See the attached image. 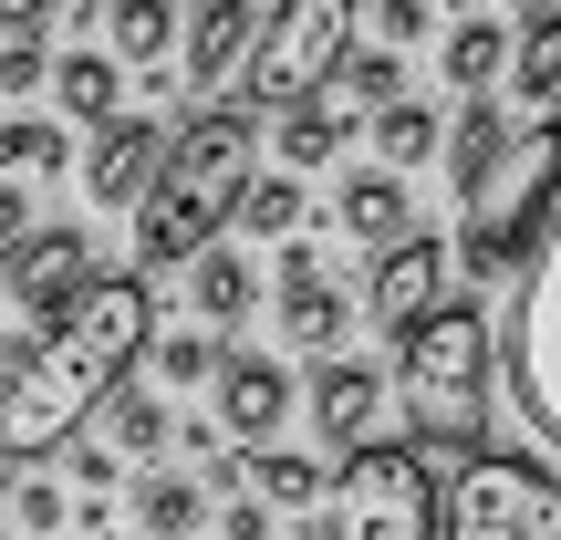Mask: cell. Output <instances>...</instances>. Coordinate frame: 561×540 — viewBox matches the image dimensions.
<instances>
[{
    "label": "cell",
    "instance_id": "74e56055",
    "mask_svg": "<svg viewBox=\"0 0 561 540\" xmlns=\"http://www.w3.org/2000/svg\"><path fill=\"white\" fill-rule=\"evenodd\" d=\"M219 540H271V509L261 499H219Z\"/></svg>",
    "mask_w": 561,
    "mask_h": 540
},
{
    "label": "cell",
    "instance_id": "7c38bea8",
    "mask_svg": "<svg viewBox=\"0 0 561 540\" xmlns=\"http://www.w3.org/2000/svg\"><path fill=\"white\" fill-rule=\"evenodd\" d=\"M385 426H396V384H385L375 364H322V375H312V437L333 447V458L396 447Z\"/></svg>",
    "mask_w": 561,
    "mask_h": 540
},
{
    "label": "cell",
    "instance_id": "d6986e66",
    "mask_svg": "<svg viewBox=\"0 0 561 540\" xmlns=\"http://www.w3.org/2000/svg\"><path fill=\"white\" fill-rule=\"evenodd\" d=\"M53 104H62V115H83V125H115L125 115V62L115 53H62L53 62Z\"/></svg>",
    "mask_w": 561,
    "mask_h": 540
},
{
    "label": "cell",
    "instance_id": "f1b7e54d",
    "mask_svg": "<svg viewBox=\"0 0 561 540\" xmlns=\"http://www.w3.org/2000/svg\"><path fill=\"white\" fill-rule=\"evenodd\" d=\"M500 136H510V125L489 115V94H468V115H458V125H447V136H437V146H447V177L468 187V177H479V166H489V146H500Z\"/></svg>",
    "mask_w": 561,
    "mask_h": 540
},
{
    "label": "cell",
    "instance_id": "2e32d148",
    "mask_svg": "<svg viewBox=\"0 0 561 540\" xmlns=\"http://www.w3.org/2000/svg\"><path fill=\"white\" fill-rule=\"evenodd\" d=\"M250 32H261V11H250V0H198V11L178 21L187 83H198V94H219V83H229V73L250 62Z\"/></svg>",
    "mask_w": 561,
    "mask_h": 540
},
{
    "label": "cell",
    "instance_id": "60d3db41",
    "mask_svg": "<svg viewBox=\"0 0 561 540\" xmlns=\"http://www.w3.org/2000/svg\"><path fill=\"white\" fill-rule=\"evenodd\" d=\"M271 540H322V530H271Z\"/></svg>",
    "mask_w": 561,
    "mask_h": 540
},
{
    "label": "cell",
    "instance_id": "f35d334b",
    "mask_svg": "<svg viewBox=\"0 0 561 540\" xmlns=\"http://www.w3.org/2000/svg\"><path fill=\"white\" fill-rule=\"evenodd\" d=\"M73 479H83V499H94V489H115V458H104V447H73Z\"/></svg>",
    "mask_w": 561,
    "mask_h": 540
},
{
    "label": "cell",
    "instance_id": "7a4b0ae2",
    "mask_svg": "<svg viewBox=\"0 0 561 540\" xmlns=\"http://www.w3.org/2000/svg\"><path fill=\"white\" fill-rule=\"evenodd\" d=\"M489 375H500V322L479 301H437L396 354V416L416 426V447L479 458L489 437Z\"/></svg>",
    "mask_w": 561,
    "mask_h": 540
},
{
    "label": "cell",
    "instance_id": "3957f363",
    "mask_svg": "<svg viewBox=\"0 0 561 540\" xmlns=\"http://www.w3.org/2000/svg\"><path fill=\"white\" fill-rule=\"evenodd\" d=\"M458 198H468V229H458L468 280H520V261L541 250V229L561 208V104L530 115V125H510Z\"/></svg>",
    "mask_w": 561,
    "mask_h": 540
},
{
    "label": "cell",
    "instance_id": "6da1fadb",
    "mask_svg": "<svg viewBox=\"0 0 561 540\" xmlns=\"http://www.w3.org/2000/svg\"><path fill=\"white\" fill-rule=\"evenodd\" d=\"M146 343H157L146 271H94L73 312H53L0 364V468H32L53 447H73L83 416H104V395L146 364Z\"/></svg>",
    "mask_w": 561,
    "mask_h": 540
},
{
    "label": "cell",
    "instance_id": "d6a6232c",
    "mask_svg": "<svg viewBox=\"0 0 561 540\" xmlns=\"http://www.w3.org/2000/svg\"><path fill=\"white\" fill-rule=\"evenodd\" d=\"M62 520H73V499H62L53 479H42V489H11V540H42V530H62Z\"/></svg>",
    "mask_w": 561,
    "mask_h": 540
},
{
    "label": "cell",
    "instance_id": "ac0fdd59",
    "mask_svg": "<svg viewBox=\"0 0 561 540\" xmlns=\"http://www.w3.org/2000/svg\"><path fill=\"white\" fill-rule=\"evenodd\" d=\"M187 301H198V322H208V333H229V322H250V301H261V271H250L240 250H219V240H208L198 261H187Z\"/></svg>",
    "mask_w": 561,
    "mask_h": 540
},
{
    "label": "cell",
    "instance_id": "8992f818",
    "mask_svg": "<svg viewBox=\"0 0 561 540\" xmlns=\"http://www.w3.org/2000/svg\"><path fill=\"white\" fill-rule=\"evenodd\" d=\"M437 540H561V468L551 458H458L437 489Z\"/></svg>",
    "mask_w": 561,
    "mask_h": 540
},
{
    "label": "cell",
    "instance_id": "4dcf8cb0",
    "mask_svg": "<svg viewBox=\"0 0 561 540\" xmlns=\"http://www.w3.org/2000/svg\"><path fill=\"white\" fill-rule=\"evenodd\" d=\"M343 104H354V115H375V104H396V53H385V42H375V53H343Z\"/></svg>",
    "mask_w": 561,
    "mask_h": 540
},
{
    "label": "cell",
    "instance_id": "4316f807",
    "mask_svg": "<svg viewBox=\"0 0 561 540\" xmlns=\"http://www.w3.org/2000/svg\"><path fill=\"white\" fill-rule=\"evenodd\" d=\"M364 125H375V166H416V157H437V115H426V104H375V115H364Z\"/></svg>",
    "mask_w": 561,
    "mask_h": 540
},
{
    "label": "cell",
    "instance_id": "603a6c76",
    "mask_svg": "<svg viewBox=\"0 0 561 540\" xmlns=\"http://www.w3.org/2000/svg\"><path fill=\"white\" fill-rule=\"evenodd\" d=\"M437 62H447V83H458V94H489V83L510 73V32H500V21H458Z\"/></svg>",
    "mask_w": 561,
    "mask_h": 540
},
{
    "label": "cell",
    "instance_id": "f546056e",
    "mask_svg": "<svg viewBox=\"0 0 561 540\" xmlns=\"http://www.w3.org/2000/svg\"><path fill=\"white\" fill-rule=\"evenodd\" d=\"M32 166H62V125L53 115H11V125H0V177H32Z\"/></svg>",
    "mask_w": 561,
    "mask_h": 540
},
{
    "label": "cell",
    "instance_id": "52a82bcc",
    "mask_svg": "<svg viewBox=\"0 0 561 540\" xmlns=\"http://www.w3.org/2000/svg\"><path fill=\"white\" fill-rule=\"evenodd\" d=\"M322 540H437V479L416 447H364L322 489Z\"/></svg>",
    "mask_w": 561,
    "mask_h": 540
},
{
    "label": "cell",
    "instance_id": "d4e9b609",
    "mask_svg": "<svg viewBox=\"0 0 561 540\" xmlns=\"http://www.w3.org/2000/svg\"><path fill=\"white\" fill-rule=\"evenodd\" d=\"M104 32H115V62H167L178 53V11H167V0H115Z\"/></svg>",
    "mask_w": 561,
    "mask_h": 540
},
{
    "label": "cell",
    "instance_id": "30bf717a",
    "mask_svg": "<svg viewBox=\"0 0 561 540\" xmlns=\"http://www.w3.org/2000/svg\"><path fill=\"white\" fill-rule=\"evenodd\" d=\"M83 280H94V240H83V229H62V219H53V229H32V240L0 261V291L21 301V322H32V333H42L53 312H73Z\"/></svg>",
    "mask_w": 561,
    "mask_h": 540
},
{
    "label": "cell",
    "instance_id": "5b68a950",
    "mask_svg": "<svg viewBox=\"0 0 561 540\" xmlns=\"http://www.w3.org/2000/svg\"><path fill=\"white\" fill-rule=\"evenodd\" d=\"M354 32H364V0H271L261 32H250V62H240L250 104L291 115V104L333 94V73H343V53H354Z\"/></svg>",
    "mask_w": 561,
    "mask_h": 540
},
{
    "label": "cell",
    "instance_id": "b9f144b4",
    "mask_svg": "<svg viewBox=\"0 0 561 540\" xmlns=\"http://www.w3.org/2000/svg\"><path fill=\"white\" fill-rule=\"evenodd\" d=\"M0 499H11V468H0Z\"/></svg>",
    "mask_w": 561,
    "mask_h": 540
},
{
    "label": "cell",
    "instance_id": "1f68e13d",
    "mask_svg": "<svg viewBox=\"0 0 561 540\" xmlns=\"http://www.w3.org/2000/svg\"><path fill=\"white\" fill-rule=\"evenodd\" d=\"M146 354H157L167 384H208V375H219V343H208V322H198V333H157Z\"/></svg>",
    "mask_w": 561,
    "mask_h": 540
},
{
    "label": "cell",
    "instance_id": "5bb4252c",
    "mask_svg": "<svg viewBox=\"0 0 561 540\" xmlns=\"http://www.w3.org/2000/svg\"><path fill=\"white\" fill-rule=\"evenodd\" d=\"M343 322H354V301L322 280V261H312L301 240H280V333H291L301 354H333Z\"/></svg>",
    "mask_w": 561,
    "mask_h": 540
},
{
    "label": "cell",
    "instance_id": "e0dca14e",
    "mask_svg": "<svg viewBox=\"0 0 561 540\" xmlns=\"http://www.w3.org/2000/svg\"><path fill=\"white\" fill-rule=\"evenodd\" d=\"M343 229H354L364 250H396L405 229H416V208H405V177H396V166H354V177H343Z\"/></svg>",
    "mask_w": 561,
    "mask_h": 540
},
{
    "label": "cell",
    "instance_id": "277c9868",
    "mask_svg": "<svg viewBox=\"0 0 561 540\" xmlns=\"http://www.w3.org/2000/svg\"><path fill=\"white\" fill-rule=\"evenodd\" d=\"M500 375H510V405H520V426L561 458V208H551L541 250L520 261V280H510Z\"/></svg>",
    "mask_w": 561,
    "mask_h": 540
},
{
    "label": "cell",
    "instance_id": "e575fe53",
    "mask_svg": "<svg viewBox=\"0 0 561 540\" xmlns=\"http://www.w3.org/2000/svg\"><path fill=\"white\" fill-rule=\"evenodd\" d=\"M32 229H42V219H32V198H21V187H11V177H0V261H11V250H21V240H32Z\"/></svg>",
    "mask_w": 561,
    "mask_h": 540
},
{
    "label": "cell",
    "instance_id": "9c48e42d",
    "mask_svg": "<svg viewBox=\"0 0 561 540\" xmlns=\"http://www.w3.org/2000/svg\"><path fill=\"white\" fill-rule=\"evenodd\" d=\"M208 395H219V447H229V458H261V447H280V426L301 416L291 364H271V354H219Z\"/></svg>",
    "mask_w": 561,
    "mask_h": 540
},
{
    "label": "cell",
    "instance_id": "cb8c5ba5",
    "mask_svg": "<svg viewBox=\"0 0 561 540\" xmlns=\"http://www.w3.org/2000/svg\"><path fill=\"white\" fill-rule=\"evenodd\" d=\"M229 479H250L261 499H291V509H301V499H322V489H333V468L301 458V447H261V458H240Z\"/></svg>",
    "mask_w": 561,
    "mask_h": 540
},
{
    "label": "cell",
    "instance_id": "ba28073f",
    "mask_svg": "<svg viewBox=\"0 0 561 540\" xmlns=\"http://www.w3.org/2000/svg\"><path fill=\"white\" fill-rule=\"evenodd\" d=\"M250 177H261V115H250V104H208V115H187L178 136H167V187L208 198L219 219L240 208Z\"/></svg>",
    "mask_w": 561,
    "mask_h": 540
},
{
    "label": "cell",
    "instance_id": "484cf974",
    "mask_svg": "<svg viewBox=\"0 0 561 540\" xmlns=\"http://www.w3.org/2000/svg\"><path fill=\"white\" fill-rule=\"evenodd\" d=\"M104 416H115V447H125L136 468H157L167 447H178V416H167L157 395H125V384H115V395H104Z\"/></svg>",
    "mask_w": 561,
    "mask_h": 540
},
{
    "label": "cell",
    "instance_id": "4fadbf2b",
    "mask_svg": "<svg viewBox=\"0 0 561 540\" xmlns=\"http://www.w3.org/2000/svg\"><path fill=\"white\" fill-rule=\"evenodd\" d=\"M157 177H167V125H146V115L94 125V157H83V187H94V208H125V219H136V208L157 198Z\"/></svg>",
    "mask_w": 561,
    "mask_h": 540
},
{
    "label": "cell",
    "instance_id": "44dd1931",
    "mask_svg": "<svg viewBox=\"0 0 561 540\" xmlns=\"http://www.w3.org/2000/svg\"><path fill=\"white\" fill-rule=\"evenodd\" d=\"M343 136H354V104H343V94H312V104H291V115H280V136H271V146H280V177L322 166Z\"/></svg>",
    "mask_w": 561,
    "mask_h": 540
},
{
    "label": "cell",
    "instance_id": "8d00e7d4",
    "mask_svg": "<svg viewBox=\"0 0 561 540\" xmlns=\"http://www.w3.org/2000/svg\"><path fill=\"white\" fill-rule=\"evenodd\" d=\"M375 32H385V53L416 42V32H426V0H375Z\"/></svg>",
    "mask_w": 561,
    "mask_h": 540
},
{
    "label": "cell",
    "instance_id": "7402d4cb",
    "mask_svg": "<svg viewBox=\"0 0 561 540\" xmlns=\"http://www.w3.org/2000/svg\"><path fill=\"white\" fill-rule=\"evenodd\" d=\"M510 94L551 115V94H561V11H530L520 21V42H510Z\"/></svg>",
    "mask_w": 561,
    "mask_h": 540
},
{
    "label": "cell",
    "instance_id": "d590c367",
    "mask_svg": "<svg viewBox=\"0 0 561 540\" xmlns=\"http://www.w3.org/2000/svg\"><path fill=\"white\" fill-rule=\"evenodd\" d=\"M53 11H73V0H0V32H11V42H42V21H53Z\"/></svg>",
    "mask_w": 561,
    "mask_h": 540
},
{
    "label": "cell",
    "instance_id": "ffe728a7",
    "mask_svg": "<svg viewBox=\"0 0 561 540\" xmlns=\"http://www.w3.org/2000/svg\"><path fill=\"white\" fill-rule=\"evenodd\" d=\"M125 509H136V530H146V540H198V520H208V489H198V479H178V468H146Z\"/></svg>",
    "mask_w": 561,
    "mask_h": 540
},
{
    "label": "cell",
    "instance_id": "9a60e30c",
    "mask_svg": "<svg viewBox=\"0 0 561 540\" xmlns=\"http://www.w3.org/2000/svg\"><path fill=\"white\" fill-rule=\"evenodd\" d=\"M208 240H219V208L157 177V198L136 208V271H187V261H198Z\"/></svg>",
    "mask_w": 561,
    "mask_h": 540
},
{
    "label": "cell",
    "instance_id": "8fae6325",
    "mask_svg": "<svg viewBox=\"0 0 561 540\" xmlns=\"http://www.w3.org/2000/svg\"><path fill=\"white\" fill-rule=\"evenodd\" d=\"M447 301V240H426V229H405L396 250H375V271H364V322L375 333H416L426 312Z\"/></svg>",
    "mask_w": 561,
    "mask_h": 540
},
{
    "label": "cell",
    "instance_id": "ab89813d",
    "mask_svg": "<svg viewBox=\"0 0 561 540\" xmlns=\"http://www.w3.org/2000/svg\"><path fill=\"white\" fill-rule=\"evenodd\" d=\"M510 11H520V21H530V11H561V0H510Z\"/></svg>",
    "mask_w": 561,
    "mask_h": 540
},
{
    "label": "cell",
    "instance_id": "836d02e7",
    "mask_svg": "<svg viewBox=\"0 0 561 540\" xmlns=\"http://www.w3.org/2000/svg\"><path fill=\"white\" fill-rule=\"evenodd\" d=\"M53 83V53L42 42H0V94H42Z\"/></svg>",
    "mask_w": 561,
    "mask_h": 540
},
{
    "label": "cell",
    "instance_id": "83f0119b",
    "mask_svg": "<svg viewBox=\"0 0 561 540\" xmlns=\"http://www.w3.org/2000/svg\"><path fill=\"white\" fill-rule=\"evenodd\" d=\"M229 219H240L250 240H301V177H250Z\"/></svg>",
    "mask_w": 561,
    "mask_h": 540
}]
</instances>
